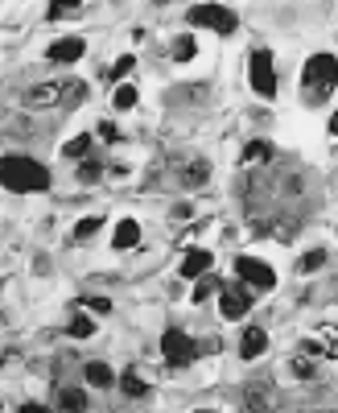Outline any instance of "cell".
<instances>
[{
	"label": "cell",
	"mask_w": 338,
	"mask_h": 413,
	"mask_svg": "<svg viewBox=\"0 0 338 413\" xmlns=\"http://www.w3.org/2000/svg\"><path fill=\"white\" fill-rule=\"evenodd\" d=\"M4 186L8 190H50V170L33 157H21V153H8L4 157Z\"/></svg>",
	"instance_id": "cell-1"
},
{
	"label": "cell",
	"mask_w": 338,
	"mask_h": 413,
	"mask_svg": "<svg viewBox=\"0 0 338 413\" xmlns=\"http://www.w3.org/2000/svg\"><path fill=\"white\" fill-rule=\"evenodd\" d=\"M338 87V58L335 54H314L306 62V95L310 99H326Z\"/></svg>",
	"instance_id": "cell-2"
},
{
	"label": "cell",
	"mask_w": 338,
	"mask_h": 413,
	"mask_svg": "<svg viewBox=\"0 0 338 413\" xmlns=\"http://www.w3.org/2000/svg\"><path fill=\"white\" fill-rule=\"evenodd\" d=\"M161 356H165V364H173V368H186V364L198 356V343H194L186 331L169 327V331L161 335Z\"/></svg>",
	"instance_id": "cell-3"
},
{
	"label": "cell",
	"mask_w": 338,
	"mask_h": 413,
	"mask_svg": "<svg viewBox=\"0 0 338 413\" xmlns=\"http://www.w3.org/2000/svg\"><path fill=\"white\" fill-rule=\"evenodd\" d=\"M190 25H202V29H215V33H231L235 29V12L223 8V4H194L190 8Z\"/></svg>",
	"instance_id": "cell-4"
},
{
	"label": "cell",
	"mask_w": 338,
	"mask_h": 413,
	"mask_svg": "<svg viewBox=\"0 0 338 413\" xmlns=\"http://www.w3.org/2000/svg\"><path fill=\"white\" fill-rule=\"evenodd\" d=\"M248 79H252L256 95H264V99L277 95V74H273V54H268V50H256V54H252V62H248Z\"/></svg>",
	"instance_id": "cell-5"
},
{
	"label": "cell",
	"mask_w": 338,
	"mask_h": 413,
	"mask_svg": "<svg viewBox=\"0 0 338 413\" xmlns=\"http://www.w3.org/2000/svg\"><path fill=\"white\" fill-rule=\"evenodd\" d=\"M235 273H240L244 285H256V290H273L277 285V273L264 261H256V256H235Z\"/></svg>",
	"instance_id": "cell-6"
},
{
	"label": "cell",
	"mask_w": 338,
	"mask_h": 413,
	"mask_svg": "<svg viewBox=\"0 0 338 413\" xmlns=\"http://www.w3.org/2000/svg\"><path fill=\"white\" fill-rule=\"evenodd\" d=\"M248 306H252V290H248V285H223V294H219L223 319H244Z\"/></svg>",
	"instance_id": "cell-7"
},
{
	"label": "cell",
	"mask_w": 338,
	"mask_h": 413,
	"mask_svg": "<svg viewBox=\"0 0 338 413\" xmlns=\"http://www.w3.org/2000/svg\"><path fill=\"white\" fill-rule=\"evenodd\" d=\"M62 91L66 83H37L25 91V108H62Z\"/></svg>",
	"instance_id": "cell-8"
},
{
	"label": "cell",
	"mask_w": 338,
	"mask_h": 413,
	"mask_svg": "<svg viewBox=\"0 0 338 413\" xmlns=\"http://www.w3.org/2000/svg\"><path fill=\"white\" fill-rule=\"evenodd\" d=\"M211 265H215V256H211L207 248H190V252L182 256V277H186V281H190V277L202 281V277L211 273Z\"/></svg>",
	"instance_id": "cell-9"
},
{
	"label": "cell",
	"mask_w": 338,
	"mask_h": 413,
	"mask_svg": "<svg viewBox=\"0 0 338 413\" xmlns=\"http://www.w3.org/2000/svg\"><path fill=\"white\" fill-rule=\"evenodd\" d=\"M264 352H268V335H264L260 327H248L244 339H240V356H244V360H256V356H264Z\"/></svg>",
	"instance_id": "cell-10"
},
{
	"label": "cell",
	"mask_w": 338,
	"mask_h": 413,
	"mask_svg": "<svg viewBox=\"0 0 338 413\" xmlns=\"http://www.w3.org/2000/svg\"><path fill=\"white\" fill-rule=\"evenodd\" d=\"M83 50H87V46H83V37H62V41H54V46H50V58H54V62H78V58H83Z\"/></svg>",
	"instance_id": "cell-11"
},
{
	"label": "cell",
	"mask_w": 338,
	"mask_h": 413,
	"mask_svg": "<svg viewBox=\"0 0 338 413\" xmlns=\"http://www.w3.org/2000/svg\"><path fill=\"white\" fill-rule=\"evenodd\" d=\"M244 401H248V413H268L273 410V389L268 385H248Z\"/></svg>",
	"instance_id": "cell-12"
},
{
	"label": "cell",
	"mask_w": 338,
	"mask_h": 413,
	"mask_svg": "<svg viewBox=\"0 0 338 413\" xmlns=\"http://www.w3.org/2000/svg\"><path fill=\"white\" fill-rule=\"evenodd\" d=\"M112 244H116V248H136V244H140V223H136V219H120Z\"/></svg>",
	"instance_id": "cell-13"
},
{
	"label": "cell",
	"mask_w": 338,
	"mask_h": 413,
	"mask_svg": "<svg viewBox=\"0 0 338 413\" xmlns=\"http://www.w3.org/2000/svg\"><path fill=\"white\" fill-rule=\"evenodd\" d=\"M58 410L62 413H83L87 410V393H83V389H58Z\"/></svg>",
	"instance_id": "cell-14"
},
{
	"label": "cell",
	"mask_w": 338,
	"mask_h": 413,
	"mask_svg": "<svg viewBox=\"0 0 338 413\" xmlns=\"http://www.w3.org/2000/svg\"><path fill=\"white\" fill-rule=\"evenodd\" d=\"M83 376H87L95 389H107V385H116L112 368H107V364H99V360H95V364H87V368H83Z\"/></svg>",
	"instance_id": "cell-15"
},
{
	"label": "cell",
	"mask_w": 338,
	"mask_h": 413,
	"mask_svg": "<svg viewBox=\"0 0 338 413\" xmlns=\"http://www.w3.org/2000/svg\"><path fill=\"white\" fill-rule=\"evenodd\" d=\"M120 389H124V397H149V385H145L136 372H124V376H120Z\"/></svg>",
	"instance_id": "cell-16"
},
{
	"label": "cell",
	"mask_w": 338,
	"mask_h": 413,
	"mask_svg": "<svg viewBox=\"0 0 338 413\" xmlns=\"http://www.w3.org/2000/svg\"><path fill=\"white\" fill-rule=\"evenodd\" d=\"M207 178H211V165H207V161H194V165H186V174H182L186 186H202Z\"/></svg>",
	"instance_id": "cell-17"
},
{
	"label": "cell",
	"mask_w": 338,
	"mask_h": 413,
	"mask_svg": "<svg viewBox=\"0 0 338 413\" xmlns=\"http://www.w3.org/2000/svg\"><path fill=\"white\" fill-rule=\"evenodd\" d=\"M211 294H223V281H219V277H211V273H207V277H202V281H198V285H194V302H207V298H211Z\"/></svg>",
	"instance_id": "cell-18"
},
{
	"label": "cell",
	"mask_w": 338,
	"mask_h": 413,
	"mask_svg": "<svg viewBox=\"0 0 338 413\" xmlns=\"http://www.w3.org/2000/svg\"><path fill=\"white\" fill-rule=\"evenodd\" d=\"M91 331H95V323H91L87 314H74V319L66 323V335H74V339H91Z\"/></svg>",
	"instance_id": "cell-19"
},
{
	"label": "cell",
	"mask_w": 338,
	"mask_h": 413,
	"mask_svg": "<svg viewBox=\"0 0 338 413\" xmlns=\"http://www.w3.org/2000/svg\"><path fill=\"white\" fill-rule=\"evenodd\" d=\"M83 8H87V4H78V0H62V4L54 0V4H50V21H58V17H78Z\"/></svg>",
	"instance_id": "cell-20"
},
{
	"label": "cell",
	"mask_w": 338,
	"mask_h": 413,
	"mask_svg": "<svg viewBox=\"0 0 338 413\" xmlns=\"http://www.w3.org/2000/svg\"><path fill=\"white\" fill-rule=\"evenodd\" d=\"M87 99V83H66V91H62V108H78Z\"/></svg>",
	"instance_id": "cell-21"
},
{
	"label": "cell",
	"mask_w": 338,
	"mask_h": 413,
	"mask_svg": "<svg viewBox=\"0 0 338 413\" xmlns=\"http://www.w3.org/2000/svg\"><path fill=\"white\" fill-rule=\"evenodd\" d=\"M112 108H120V112H128V108H136V87H116V99H112Z\"/></svg>",
	"instance_id": "cell-22"
},
{
	"label": "cell",
	"mask_w": 338,
	"mask_h": 413,
	"mask_svg": "<svg viewBox=\"0 0 338 413\" xmlns=\"http://www.w3.org/2000/svg\"><path fill=\"white\" fill-rule=\"evenodd\" d=\"M268 153H273V149H268V141H252V145L244 149V157H240V161H244V165H252V161H264Z\"/></svg>",
	"instance_id": "cell-23"
},
{
	"label": "cell",
	"mask_w": 338,
	"mask_h": 413,
	"mask_svg": "<svg viewBox=\"0 0 338 413\" xmlns=\"http://www.w3.org/2000/svg\"><path fill=\"white\" fill-rule=\"evenodd\" d=\"M103 178V165L99 161H78V182L83 186H91V182H99Z\"/></svg>",
	"instance_id": "cell-24"
},
{
	"label": "cell",
	"mask_w": 338,
	"mask_h": 413,
	"mask_svg": "<svg viewBox=\"0 0 338 413\" xmlns=\"http://www.w3.org/2000/svg\"><path fill=\"white\" fill-rule=\"evenodd\" d=\"M322 265H326V252H322V248H314V252H306V256H302L297 273H318Z\"/></svg>",
	"instance_id": "cell-25"
},
{
	"label": "cell",
	"mask_w": 338,
	"mask_h": 413,
	"mask_svg": "<svg viewBox=\"0 0 338 413\" xmlns=\"http://www.w3.org/2000/svg\"><path fill=\"white\" fill-rule=\"evenodd\" d=\"M169 54H173V62H190L194 58V37H178V46Z\"/></svg>",
	"instance_id": "cell-26"
},
{
	"label": "cell",
	"mask_w": 338,
	"mask_h": 413,
	"mask_svg": "<svg viewBox=\"0 0 338 413\" xmlns=\"http://www.w3.org/2000/svg\"><path fill=\"white\" fill-rule=\"evenodd\" d=\"M66 153H70V157H87V153H91V132H83V137L66 141Z\"/></svg>",
	"instance_id": "cell-27"
},
{
	"label": "cell",
	"mask_w": 338,
	"mask_h": 413,
	"mask_svg": "<svg viewBox=\"0 0 338 413\" xmlns=\"http://www.w3.org/2000/svg\"><path fill=\"white\" fill-rule=\"evenodd\" d=\"M99 228H103V219H99V215H91V219H83V223L74 228V240H91Z\"/></svg>",
	"instance_id": "cell-28"
},
{
	"label": "cell",
	"mask_w": 338,
	"mask_h": 413,
	"mask_svg": "<svg viewBox=\"0 0 338 413\" xmlns=\"http://www.w3.org/2000/svg\"><path fill=\"white\" fill-rule=\"evenodd\" d=\"M289 372H293L297 381H314V376H318V368H314L310 360H289Z\"/></svg>",
	"instance_id": "cell-29"
},
{
	"label": "cell",
	"mask_w": 338,
	"mask_h": 413,
	"mask_svg": "<svg viewBox=\"0 0 338 413\" xmlns=\"http://www.w3.org/2000/svg\"><path fill=\"white\" fill-rule=\"evenodd\" d=\"M132 66H136V58H132V54H124V58H120V62L112 66V74H107V79H124V74H128Z\"/></svg>",
	"instance_id": "cell-30"
},
{
	"label": "cell",
	"mask_w": 338,
	"mask_h": 413,
	"mask_svg": "<svg viewBox=\"0 0 338 413\" xmlns=\"http://www.w3.org/2000/svg\"><path fill=\"white\" fill-rule=\"evenodd\" d=\"M95 132H99V137H103V141H107V145H116V141H120V128H116V124H112V120H103V124H99V128H95Z\"/></svg>",
	"instance_id": "cell-31"
},
{
	"label": "cell",
	"mask_w": 338,
	"mask_h": 413,
	"mask_svg": "<svg viewBox=\"0 0 338 413\" xmlns=\"http://www.w3.org/2000/svg\"><path fill=\"white\" fill-rule=\"evenodd\" d=\"M74 306H87L91 314H107V310H112V302H107V298H91V302H74Z\"/></svg>",
	"instance_id": "cell-32"
},
{
	"label": "cell",
	"mask_w": 338,
	"mask_h": 413,
	"mask_svg": "<svg viewBox=\"0 0 338 413\" xmlns=\"http://www.w3.org/2000/svg\"><path fill=\"white\" fill-rule=\"evenodd\" d=\"M21 413H50V410H45V405H37V401H25V405H21Z\"/></svg>",
	"instance_id": "cell-33"
},
{
	"label": "cell",
	"mask_w": 338,
	"mask_h": 413,
	"mask_svg": "<svg viewBox=\"0 0 338 413\" xmlns=\"http://www.w3.org/2000/svg\"><path fill=\"white\" fill-rule=\"evenodd\" d=\"M198 413H211V410H198Z\"/></svg>",
	"instance_id": "cell-34"
}]
</instances>
